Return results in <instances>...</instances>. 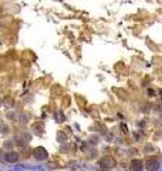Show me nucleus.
I'll list each match as a JSON object with an SVG mask.
<instances>
[{
	"instance_id": "obj_1",
	"label": "nucleus",
	"mask_w": 162,
	"mask_h": 171,
	"mask_svg": "<svg viewBox=\"0 0 162 171\" xmlns=\"http://www.w3.org/2000/svg\"><path fill=\"white\" fill-rule=\"evenodd\" d=\"M98 165H100V170H101V171H105V170H111V168L115 167V165H117V161L114 160V157L105 156V157H102V158H100V161H98Z\"/></svg>"
},
{
	"instance_id": "obj_9",
	"label": "nucleus",
	"mask_w": 162,
	"mask_h": 171,
	"mask_svg": "<svg viewBox=\"0 0 162 171\" xmlns=\"http://www.w3.org/2000/svg\"><path fill=\"white\" fill-rule=\"evenodd\" d=\"M7 118H10L12 121H14V120H13V118H14V114H13V113H9V114H7Z\"/></svg>"
},
{
	"instance_id": "obj_2",
	"label": "nucleus",
	"mask_w": 162,
	"mask_h": 171,
	"mask_svg": "<svg viewBox=\"0 0 162 171\" xmlns=\"http://www.w3.org/2000/svg\"><path fill=\"white\" fill-rule=\"evenodd\" d=\"M33 156L37 161H46L49 158V152H47V150L44 147H37V148H34Z\"/></svg>"
},
{
	"instance_id": "obj_5",
	"label": "nucleus",
	"mask_w": 162,
	"mask_h": 171,
	"mask_svg": "<svg viewBox=\"0 0 162 171\" xmlns=\"http://www.w3.org/2000/svg\"><path fill=\"white\" fill-rule=\"evenodd\" d=\"M131 170L132 171H142L144 170V163L141 160H132L131 161Z\"/></svg>"
},
{
	"instance_id": "obj_8",
	"label": "nucleus",
	"mask_w": 162,
	"mask_h": 171,
	"mask_svg": "<svg viewBox=\"0 0 162 171\" xmlns=\"http://www.w3.org/2000/svg\"><path fill=\"white\" fill-rule=\"evenodd\" d=\"M55 118H57V121H64V114H63L61 111H57V114H55Z\"/></svg>"
},
{
	"instance_id": "obj_3",
	"label": "nucleus",
	"mask_w": 162,
	"mask_h": 171,
	"mask_svg": "<svg viewBox=\"0 0 162 171\" xmlns=\"http://www.w3.org/2000/svg\"><path fill=\"white\" fill-rule=\"evenodd\" d=\"M145 168H147L148 171L159 170V161L156 160V157H149V158L147 160V163H145Z\"/></svg>"
},
{
	"instance_id": "obj_4",
	"label": "nucleus",
	"mask_w": 162,
	"mask_h": 171,
	"mask_svg": "<svg viewBox=\"0 0 162 171\" xmlns=\"http://www.w3.org/2000/svg\"><path fill=\"white\" fill-rule=\"evenodd\" d=\"M4 160H6L7 163H16L18 160V154L14 151H9L4 154Z\"/></svg>"
},
{
	"instance_id": "obj_12",
	"label": "nucleus",
	"mask_w": 162,
	"mask_h": 171,
	"mask_svg": "<svg viewBox=\"0 0 162 171\" xmlns=\"http://www.w3.org/2000/svg\"><path fill=\"white\" fill-rule=\"evenodd\" d=\"M0 104H2V101H0Z\"/></svg>"
},
{
	"instance_id": "obj_10",
	"label": "nucleus",
	"mask_w": 162,
	"mask_h": 171,
	"mask_svg": "<svg viewBox=\"0 0 162 171\" xmlns=\"http://www.w3.org/2000/svg\"><path fill=\"white\" fill-rule=\"evenodd\" d=\"M6 147H7V148H12V147H13V141H6Z\"/></svg>"
},
{
	"instance_id": "obj_11",
	"label": "nucleus",
	"mask_w": 162,
	"mask_h": 171,
	"mask_svg": "<svg viewBox=\"0 0 162 171\" xmlns=\"http://www.w3.org/2000/svg\"><path fill=\"white\" fill-rule=\"evenodd\" d=\"M2 130H3V131H2V133H9V127H3V128H2Z\"/></svg>"
},
{
	"instance_id": "obj_6",
	"label": "nucleus",
	"mask_w": 162,
	"mask_h": 171,
	"mask_svg": "<svg viewBox=\"0 0 162 171\" xmlns=\"http://www.w3.org/2000/svg\"><path fill=\"white\" fill-rule=\"evenodd\" d=\"M67 168H70V170H74V171H76V170H78V168H80V165H78V163H77V161H70V163L67 164Z\"/></svg>"
},
{
	"instance_id": "obj_7",
	"label": "nucleus",
	"mask_w": 162,
	"mask_h": 171,
	"mask_svg": "<svg viewBox=\"0 0 162 171\" xmlns=\"http://www.w3.org/2000/svg\"><path fill=\"white\" fill-rule=\"evenodd\" d=\"M57 140H58V143H65V140H67V136H65L64 133H58L57 134Z\"/></svg>"
}]
</instances>
